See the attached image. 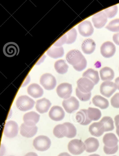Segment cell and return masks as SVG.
I'll list each match as a JSON object with an SVG mask.
<instances>
[{
  "instance_id": "cell-30",
  "label": "cell",
  "mask_w": 119,
  "mask_h": 156,
  "mask_svg": "<svg viewBox=\"0 0 119 156\" xmlns=\"http://www.w3.org/2000/svg\"><path fill=\"white\" fill-rule=\"evenodd\" d=\"M55 69L60 74H64L68 71L69 66L65 60H59L56 62L54 65Z\"/></svg>"
},
{
  "instance_id": "cell-19",
  "label": "cell",
  "mask_w": 119,
  "mask_h": 156,
  "mask_svg": "<svg viewBox=\"0 0 119 156\" xmlns=\"http://www.w3.org/2000/svg\"><path fill=\"white\" fill-rule=\"evenodd\" d=\"M89 131L93 136L99 137L102 136L105 132L104 126L100 122H95L91 125Z\"/></svg>"
},
{
  "instance_id": "cell-46",
  "label": "cell",
  "mask_w": 119,
  "mask_h": 156,
  "mask_svg": "<svg viewBox=\"0 0 119 156\" xmlns=\"http://www.w3.org/2000/svg\"><path fill=\"white\" fill-rule=\"evenodd\" d=\"M116 156V155H114V156Z\"/></svg>"
},
{
  "instance_id": "cell-36",
  "label": "cell",
  "mask_w": 119,
  "mask_h": 156,
  "mask_svg": "<svg viewBox=\"0 0 119 156\" xmlns=\"http://www.w3.org/2000/svg\"><path fill=\"white\" fill-rule=\"evenodd\" d=\"M76 94L78 98L82 101H87L90 100L91 97V93H83L79 90L78 87L76 89Z\"/></svg>"
},
{
  "instance_id": "cell-15",
  "label": "cell",
  "mask_w": 119,
  "mask_h": 156,
  "mask_svg": "<svg viewBox=\"0 0 119 156\" xmlns=\"http://www.w3.org/2000/svg\"><path fill=\"white\" fill-rule=\"evenodd\" d=\"M49 116L51 119L58 122L63 119L65 113L63 109L59 106H53L49 112Z\"/></svg>"
},
{
  "instance_id": "cell-29",
  "label": "cell",
  "mask_w": 119,
  "mask_h": 156,
  "mask_svg": "<svg viewBox=\"0 0 119 156\" xmlns=\"http://www.w3.org/2000/svg\"><path fill=\"white\" fill-rule=\"evenodd\" d=\"M67 133V128L64 123L63 124L57 125L53 130V134L58 138H62L64 136L66 137Z\"/></svg>"
},
{
  "instance_id": "cell-10",
  "label": "cell",
  "mask_w": 119,
  "mask_h": 156,
  "mask_svg": "<svg viewBox=\"0 0 119 156\" xmlns=\"http://www.w3.org/2000/svg\"><path fill=\"white\" fill-rule=\"evenodd\" d=\"M56 92L58 96L64 99H69L72 92V85L67 83L60 84L58 86Z\"/></svg>"
},
{
  "instance_id": "cell-35",
  "label": "cell",
  "mask_w": 119,
  "mask_h": 156,
  "mask_svg": "<svg viewBox=\"0 0 119 156\" xmlns=\"http://www.w3.org/2000/svg\"><path fill=\"white\" fill-rule=\"evenodd\" d=\"M106 28L112 32H119V19L111 21L107 26Z\"/></svg>"
},
{
  "instance_id": "cell-12",
  "label": "cell",
  "mask_w": 119,
  "mask_h": 156,
  "mask_svg": "<svg viewBox=\"0 0 119 156\" xmlns=\"http://www.w3.org/2000/svg\"><path fill=\"white\" fill-rule=\"evenodd\" d=\"M78 29L79 33L85 37L91 36L94 32V28L91 23L88 20L83 21L78 25Z\"/></svg>"
},
{
  "instance_id": "cell-26",
  "label": "cell",
  "mask_w": 119,
  "mask_h": 156,
  "mask_svg": "<svg viewBox=\"0 0 119 156\" xmlns=\"http://www.w3.org/2000/svg\"><path fill=\"white\" fill-rule=\"evenodd\" d=\"M47 55L54 59L62 57L64 55V48L62 47L51 46L46 52Z\"/></svg>"
},
{
  "instance_id": "cell-44",
  "label": "cell",
  "mask_w": 119,
  "mask_h": 156,
  "mask_svg": "<svg viewBox=\"0 0 119 156\" xmlns=\"http://www.w3.org/2000/svg\"><path fill=\"white\" fill-rule=\"evenodd\" d=\"M58 156H71L70 155L69 153L66 152L63 153H60Z\"/></svg>"
},
{
  "instance_id": "cell-18",
  "label": "cell",
  "mask_w": 119,
  "mask_h": 156,
  "mask_svg": "<svg viewBox=\"0 0 119 156\" xmlns=\"http://www.w3.org/2000/svg\"><path fill=\"white\" fill-rule=\"evenodd\" d=\"M105 146L108 148H114L117 146L119 141L117 137L113 133H107L103 139Z\"/></svg>"
},
{
  "instance_id": "cell-16",
  "label": "cell",
  "mask_w": 119,
  "mask_h": 156,
  "mask_svg": "<svg viewBox=\"0 0 119 156\" xmlns=\"http://www.w3.org/2000/svg\"><path fill=\"white\" fill-rule=\"evenodd\" d=\"M40 115L35 112H31L25 114L23 120L25 125L29 126H35L39 121Z\"/></svg>"
},
{
  "instance_id": "cell-13",
  "label": "cell",
  "mask_w": 119,
  "mask_h": 156,
  "mask_svg": "<svg viewBox=\"0 0 119 156\" xmlns=\"http://www.w3.org/2000/svg\"><path fill=\"white\" fill-rule=\"evenodd\" d=\"M107 17L104 11L95 14L93 16L92 22L94 26L97 29L104 27L107 22Z\"/></svg>"
},
{
  "instance_id": "cell-32",
  "label": "cell",
  "mask_w": 119,
  "mask_h": 156,
  "mask_svg": "<svg viewBox=\"0 0 119 156\" xmlns=\"http://www.w3.org/2000/svg\"><path fill=\"white\" fill-rule=\"evenodd\" d=\"M89 118L92 121L98 120L101 116V113L99 109L89 108L88 109Z\"/></svg>"
},
{
  "instance_id": "cell-40",
  "label": "cell",
  "mask_w": 119,
  "mask_h": 156,
  "mask_svg": "<svg viewBox=\"0 0 119 156\" xmlns=\"http://www.w3.org/2000/svg\"><path fill=\"white\" fill-rule=\"evenodd\" d=\"M116 126V132L119 137V115H116L114 118Z\"/></svg>"
},
{
  "instance_id": "cell-7",
  "label": "cell",
  "mask_w": 119,
  "mask_h": 156,
  "mask_svg": "<svg viewBox=\"0 0 119 156\" xmlns=\"http://www.w3.org/2000/svg\"><path fill=\"white\" fill-rule=\"evenodd\" d=\"M77 85L79 90L83 93L91 92L95 84L92 81L87 78L83 77L79 79L77 81Z\"/></svg>"
},
{
  "instance_id": "cell-42",
  "label": "cell",
  "mask_w": 119,
  "mask_h": 156,
  "mask_svg": "<svg viewBox=\"0 0 119 156\" xmlns=\"http://www.w3.org/2000/svg\"><path fill=\"white\" fill-rule=\"evenodd\" d=\"M25 156H38L37 154L33 152L28 153Z\"/></svg>"
},
{
  "instance_id": "cell-17",
  "label": "cell",
  "mask_w": 119,
  "mask_h": 156,
  "mask_svg": "<svg viewBox=\"0 0 119 156\" xmlns=\"http://www.w3.org/2000/svg\"><path fill=\"white\" fill-rule=\"evenodd\" d=\"M38 128L36 126H29L23 123L21 125L20 133L23 136L27 138H31L34 136L38 131Z\"/></svg>"
},
{
  "instance_id": "cell-28",
  "label": "cell",
  "mask_w": 119,
  "mask_h": 156,
  "mask_svg": "<svg viewBox=\"0 0 119 156\" xmlns=\"http://www.w3.org/2000/svg\"><path fill=\"white\" fill-rule=\"evenodd\" d=\"M83 76L90 79L95 85L97 84L100 81L98 72L92 69H88L84 72L83 74Z\"/></svg>"
},
{
  "instance_id": "cell-34",
  "label": "cell",
  "mask_w": 119,
  "mask_h": 156,
  "mask_svg": "<svg viewBox=\"0 0 119 156\" xmlns=\"http://www.w3.org/2000/svg\"><path fill=\"white\" fill-rule=\"evenodd\" d=\"M64 123L67 128V133L66 137L69 138H74L76 134V129L75 127L70 122H66Z\"/></svg>"
},
{
  "instance_id": "cell-27",
  "label": "cell",
  "mask_w": 119,
  "mask_h": 156,
  "mask_svg": "<svg viewBox=\"0 0 119 156\" xmlns=\"http://www.w3.org/2000/svg\"><path fill=\"white\" fill-rule=\"evenodd\" d=\"M100 76L103 81H111L113 80L115 73L113 70L109 67H105L100 71Z\"/></svg>"
},
{
  "instance_id": "cell-24",
  "label": "cell",
  "mask_w": 119,
  "mask_h": 156,
  "mask_svg": "<svg viewBox=\"0 0 119 156\" xmlns=\"http://www.w3.org/2000/svg\"><path fill=\"white\" fill-rule=\"evenodd\" d=\"M96 44L93 39L88 38L84 41L81 45L82 50L84 53L90 55L94 52L95 49Z\"/></svg>"
},
{
  "instance_id": "cell-11",
  "label": "cell",
  "mask_w": 119,
  "mask_h": 156,
  "mask_svg": "<svg viewBox=\"0 0 119 156\" xmlns=\"http://www.w3.org/2000/svg\"><path fill=\"white\" fill-rule=\"evenodd\" d=\"M101 54L104 57L110 58L115 54L116 48L115 45L110 41H107L102 44L100 48Z\"/></svg>"
},
{
  "instance_id": "cell-41",
  "label": "cell",
  "mask_w": 119,
  "mask_h": 156,
  "mask_svg": "<svg viewBox=\"0 0 119 156\" xmlns=\"http://www.w3.org/2000/svg\"><path fill=\"white\" fill-rule=\"evenodd\" d=\"M113 40L116 45H119V33L114 35Z\"/></svg>"
},
{
  "instance_id": "cell-20",
  "label": "cell",
  "mask_w": 119,
  "mask_h": 156,
  "mask_svg": "<svg viewBox=\"0 0 119 156\" xmlns=\"http://www.w3.org/2000/svg\"><path fill=\"white\" fill-rule=\"evenodd\" d=\"M28 94L35 98H38L42 96L43 90L40 86L37 83H32L27 88Z\"/></svg>"
},
{
  "instance_id": "cell-33",
  "label": "cell",
  "mask_w": 119,
  "mask_h": 156,
  "mask_svg": "<svg viewBox=\"0 0 119 156\" xmlns=\"http://www.w3.org/2000/svg\"><path fill=\"white\" fill-rule=\"evenodd\" d=\"M66 37V44H71L73 43L76 40L77 33L75 29L72 28L65 34Z\"/></svg>"
},
{
  "instance_id": "cell-1",
  "label": "cell",
  "mask_w": 119,
  "mask_h": 156,
  "mask_svg": "<svg viewBox=\"0 0 119 156\" xmlns=\"http://www.w3.org/2000/svg\"><path fill=\"white\" fill-rule=\"evenodd\" d=\"M66 58L67 62L73 66L74 69L77 71H82L87 66V60L80 51L78 50L69 51L67 53Z\"/></svg>"
},
{
  "instance_id": "cell-3",
  "label": "cell",
  "mask_w": 119,
  "mask_h": 156,
  "mask_svg": "<svg viewBox=\"0 0 119 156\" xmlns=\"http://www.w3.org/2000/svg\"><path fill=\"white\" fill-rule=\"evenodd\" d=\"M51 141L47 136H40L35 138L33 145L37 150L41 152L47 150L50 147Z\"/></svg>"
},
{
  "instance_id": "cell-14",
  "label": "cell",
  "mask_w": 119,
  "mask_h": 156,
  "mask_svg": "<svg viewBox=\"0 0 119 156\" xmlns=\"http://www.w3.org/2000/svg\"><path fill=\"white\" fill-rule=\"evenodd\" d=\"M3 51L5 55L8 57H11L18 55L19 48L17 44L9 42L5 45Z\"/></svg>"
},
{
  "instance_id": "cell-9",
  "label": "cell",
  "mask_w": 119,
  "mask_h": 156,
  "mask_svg": "<svg viewBox=\"0 0 119 156\" xmlns=\"http://www.w3.org/2000/svg\"><path fill=\"white\" fill-rule=\"evenodd\" d=\"M19 127L17 122L13 121L7 122L5 126L4 133L9 138H13L17 136L18 133Z\"/></svg>"
},
{
  "instance_id": "cell-22",
  "label": "cell",
  "mask_w": 119,
  "mask_h": 156,
  "mask_svg": "<svg viewBox=\"0 0 119 156\" xmlns=\"http://www.w3.org/2000/svg\"><path fill=\"white\" fill-rule=\"evenodd\" d=\"M86 150L88 153L96 152L99 147V142L98 140L93 137H90L86 140L84 142Z\"/></svg>"
},
{
  "instance_id": "cell-25",
  "label": "cell",
  "mask_w": 119,
  "mask_h": 156,
  "mask_svg": "<svg viewBox=\"0 0 119 156\" xmlns=\"http://www.w3.org/2000/svg\"><path fill=\"white\" fill-rule=\"evenodd\" d=\"M92 102L95 106L99 107L102 109H107L109 106L108 100L101 95H95L92 99Z\"/></svg>"
},
{
  "instance_id": "cell-5",
  "label": "cell",
  "mask_w": 119,
  "mask_h": 156,
  "mask_svg": "<svg viewBox=\"0 0 119 156\" xmlns=\"http://www.w3.org/2000/svg\"><path fill=\"white\" fill-rule=\"evenodd\" d=\"M40 83L45 89L52 90L56 85V80L55 77L50 73H45L41 77Z\"/></svg>"
},
{
  "instance_id": "cell-2",
  "label": "cell",
  "mask_w": 119,
  "mask_h": 156,
  "mask_svg": "<svg viewBox=\"0 0 119 156\" xmlns=\"http://www.w3.org/2000/svg\"><path fill=\"white\" fill-rule=\"evenodd\" d=\"M35 102L27 95H22L18 98L16 104L17 108L21 111H26L33 108Z\"/></svg>"
},
{
  "instance_id": "cell-21",
  "label": "cell",
  "mask_w": 119,
  "mask_h": 156,
  "mask_svg": "<svg viewBox=\"0 0 119 156\" xmlns=\"http://www.w3.org/2000/svg\"><path fill=\"white\" fill-rule=\"evenodd\" d=\"M77 122L81 125H87L92 122L88 117V109H81L76 114Z\"/></svg>"
},
{
  "instance_id": "cell-23",
  "label": "cell",
  "mask_w": 119,
  "mask_h": 156,
  "mask_svg": "<svg viewBox=\"0 0 119 156\" xmlns=\"http://www.w3.org/2000/svg\"><path fill=\"white\" fill-rule=\"evenodd\" d=\"M51 104L49 100L43 98L37 101L36 108L39 112L43 114L47 112L51 106Z\"/></svg>"
},
{
  "instance_id": "cell-45",
  "label": "cell",
  "mask_w": 119,
  "mask_h": 156,
  "mask_svg": "<svg viewBox=\"0 0 119 156\" xmlns=\"http://www.w3.org/2000/svg\"><path fill=\"white\" fill-rule=\"evenodd\" d=\"M88 156H100V155L97 154H93L89 155Z\"/></svg>"
},
{
  "instance_id": "cell-43",
  "label": "cell",
  "mask_w": 119,
  "mask_h": 156,
  "mask_svg": "<svg viewBox=\"0 0 119 156\" xmlns=\"http://www.w3.org/2000/svg\"><path fill=\"white\" fill-rule=\"evenodd\" d=\"M115 83L117 87V89L119 90V77L116 79Z\"/></svg>"
},
{
  "instance_id": "cell-47",
  "label": "cell",
  "mask_w": 119,
  "mask_h": 156,
  "mask_svg": "<svg viewBox=\"0 0 119 156\" xmlns=\"http://www.w3.org/2000/svg\"></svg>"
},
{
  "instance_id": "cell-37",
  "label": "cell",
  "mask_w": 119,
  "mask_h": 156,
  "mask_svg": "<svg viewBox=\"0 0 119 156\" xmlns=\"http://www.w3.org/2000/svg\"><path fill=\"white\" fill-rule=\"evenodd\" d=\"M104 11L105 13L107 18H112L115 17L117 13V5H114L111 6L110 7L105 9Z\"/></svg>"
},
{
  "instance_id": "cell-31",
  "label": "cell",
  "mask_w": 119,
  "mask_h": 156,
  "mask_svg": "<svg viewBox=\"0 0 119 156\" xmlns=\"http://www.w3.org/2000/svg\"><path fill=\"white\" fill-rule=\"evenodd\" d=\"M100 122L103 124L105 132L113 131L114 129V122L113 119L110 116H104L100 121Z\"/></svg>"
},
{
  "instance_id": "cell-39",
  "label": "cell",
  "mask_w": 119,
  "mask_h": 156,
  "mask_svg": "<svg viewBox=\"0 0 119 156\" xmlns=\"http://www.w3.org/2000/svg\"><path fill=\"white\" fill-rule=\"evenodd\" d=\"M118 146L117 145L116 147L114 148H108L104 146V152L107 154H113L116 153L118 150Z\"/></svg>"
},
{
  "instance_id": "cell-38",
  "label": "cell",
  "mask_w": 119,
  "mask_h": 156,
  "mask_svg": "<svg viewBox=\"0 0 119 156\" xmlns=\"http://www.w3.org/2000/svg\"><path fill=\"white\" fill-rule=\"evenodd\" d=\"M112 106L115 108H119V93H117L111 99Z\"/></svg>"
},
{
  "instance_id": "cell-6",
  "label": "cell",
  "mask_w": 119,
  "mask_h": 156,
  "mask_svg": "<svg viewBox=\"0 0 119 156\" xmlns=\"http://www.w3.org/2000/svg\"><path fill=\"white\" fill-rule=\"evenodd\" d=\"M115 83L109 81H105L100 87V92L101 94L107 98L110 97L117 89Z\"/></svg>"
},
{
  "instance_id": "cell-8",
  "label": "cell",
  "mask_w": 119,
  "mask_h": 156,
  "mask_svg": "<svg viewBox=\"0 0 119 156\" xmlns=\"http://www.w3.org/2000/svg\"><path fill=\"white\" fill-rule=\"evenodd\" d=\"M62 105L66 112L71 114L78 109L79 102L75 97H71L69 99L64 100Z\"/></svg>"
},
{
  "instance_id": "cell-4",
  "label": "cell",
  "mask_w": 119,
  "mask_h": 156,
  "mask_svg": "<svg viewBox=\"0 0 119 156\" xmlns=\"http://www.w3.org/2000/svg\"><path fill=\"white\" fill-rule=\"evenodd\" d=\"M68 149L72 154L79 155L83 153L86 150V146L85 144L80 140L75 139L69 142Z\"/></svg>"
}]
</instances>
